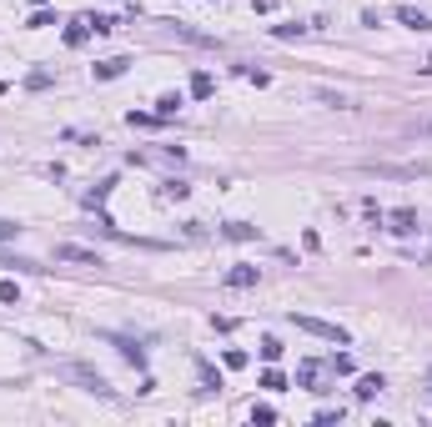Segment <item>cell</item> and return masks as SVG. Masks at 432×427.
<instances>
[{
	"instance_id": "6da1fadb",
	"label": "cell",
	"mask_w": 432,
	"mask_h": 427,
	"mask_svg": "<svg viewBox=\"0 0 432 427\" xmlns=\"http://www.w3.org/2000/svg\"><path fill=\"white\" fill-rule=\"evenodd\" d=\"M292 322H297V332H312V337H322V342H337V347H347V342H352V332H347V327L322 322V317H297V312H292Z\"/></svg>"
},
{
	"instance_id": "7a4b0ae2",
	"label": "cell",
	"mask_w": 432,
	"mask_h": 427,
	"mask_svg": "<svg viewBox=\"0 0 432 427\" xmlns=\"http://www.w3.org/2000/svg\"><path fill=\"white\" fill-rule=\"evenodd\" d=\"M66 372H71V377L81 382L85 392H96V397H111V387H106V377H101V372H91V367H76V362H71Z\"/></svg>"
},
{
	"instance_id": "3957f363",
	"label": "cell",
	"mask_w": 432,
	"mask_h": 427,
	"mask_svg": "<svg viewBox=\"0 0 432 427\" xmlns=\"http://www.w3.org/2000/svg\"><path fill=\"white\" fill-rule=\"evenodd\" d=\"M56 256H60V262H81V267H101V256H96V251H85V246H76V242L56 246Z\"/></svg>"
},
{
	"instance_id": "277c9868",
	"label": "cell",
	"mask_w": 432,
	"mask_h": 427,
	"mask_svg": "<svg viewBox=\"0 0 432 427\" xmlns=\"http://www.w3.org/2000/svg\"><path fill=\"white\" fill-rule=\"evenodd\" d=\"M397 20H402V26H407V31H422V35L432 31V15H422L417 6H397Z\"/></svg>"
},
{
	"instance_id": "5b68a950",
	"label": "cell",
	"mask_w": 432,
	"mask_h": 427,
	"mask_svg": "<svg viewBox=\"0 0 432 427\" xmlns=\"http://www.w3.org/2000/svg\"><path fill=\"white\" fill-rule=\"evenodd\" d=\"M382 221H392L397 237H407V231H417V211H407V206H402V211H387Z\"/></svg>"
},
{
	"instance_id": "8992f818",
	"label": "cell",
	"mask_w": 432,
	"mask_h": 427,
	"mask_svg": "<svg viewBox=\"0 0 432 427\" xmlns=\"http://www.w3.org/2000/svg\"><path fill=\"white\" fill-rule=\"evenodd\" d=\"M256 276H262L256 267H231V271H226V287H236V292H242V287H256Z\"/></svg>"
},
{
	"instance_id": "52a82bcc",
	"label": "cell",
	"mask_w": 432,
	"mask_h": 427,
	"mask_svg": "<svg viewBox=\"0 0 432 427\" xmlns=\"http://www.w3.org/2000/svg\"><path fill=\"white\" fill-rule=\"evenodd\" d=\"M126 66H131V60H126V56H111V60H101V66H96V81H116Z\"/></svg>"
},
{
	"instance_id": "ba28073f",
	"label": "cell",
	"mask_w": 432,
	"mask_h": 427,
	"mask_svg": "<svg viewBox=\"0 0 432 427\" xmlns=\"http://www.w3.org/2000/svg\"><path fill=\"white\" fill-rule=\"evenodd\" d=\"M181 40H191V46H216V35H201V31H191V26H171Z\"/></svg>"
},
{
	"instance_id": "9c48e42d",
	"label": "cell",
	"mask_w": 432,
	"mask_h": 427,
	"mask_svg": "<svg viewBox=\"0 0 432 427\" xmlns=\"http://www.w3.org/2000/svg\"><path fill=\"white\" fill-rule=\"evenodd\" d=\"M226 237H231V242H251L256 226H247V221H226Z\"/></svg>"
},
{
	"instance_id": "30bf717a",
	"label": "cell",
	"mask_w": 432,
	"mask_h": 427,
	"mask_svg": "<svg viewBox=\"0 0 432 427\" xmlns=\"http://www.w3.org/2000/svg\"><path fill=\"white\" fill-rule=\"evenodd\" d=\"M176 111H181V96H161V101H156V121L176 116Z\"/></svg>"
},
{
	"instance_id": "8fae6325",
	"label": "cell",
	"mask_w": 432,
	"mask_h": 427,
	"mask_svg": "<svg viewBox=\"0 0 432 427\" xmlns=\"http://www.w3.org/2000/svg\"><path fill=\"white\" fill-rule=\"evenodd\" d=\"M85 35H91V20H71V31H66V40H71V46H81Z\"/></svg>"
},
{
	"instance_id": "7c38bea8",
	"label": "cell",
	"mask_w": 432,
	"mask_h": 427,
	"mask_svg": "<svg viewBox=\"0 0 432 427\" xmlns=\"http://www.w3.org/2000/svg\"><path fill=\"white\" fill-rule=\"evenodd\" d=\"M377 392H382V377H377V372L357 382V397H377Z\"/></svg>"
},
{
	"instance_id": "4fadbf2b",
	"label": "cell",
	"mask_w": 432,
	"mask_h": 427,
	"mask_svg": "<svg viewBox=\"0 0 432 427\" xmlns=\"http://www.w3.org/2000/svg\"><path fill=\"white\" fill-rule=\"evenodd\" d=\"M191 96H201V101L211 96V76H206V71H197V76H191Z\"/></svg>"
},
{
	"instance_id": "5bb4252c",
	"label": "cell",
	"mask_w": 432,
	"mask_h": 427,
	"mask_svg": "<svg viewBox=\"0 0 432 427\" xmlns=\"http://www.w3.org/2000/svg\"><path fill=\"white\" fill-rule=\"evenodd\" d=\"M407 136H422V141H432V116H427V121H407Z\"/></svg>"
},
{
	"instance_id": "9a60e30c",
	"label": "cell",
	"mask_w": 432,
	"mask_h": 427,
	"mask_svg": "<svg viewBox=\"0 0 432 427\" xmlns=\"http://www.w3.org/2000/svg\"><path fill=\"white\" fill-rule=\"evenodd\" d=\"M262 387H272V392H282V387H287V377H282V372L272 367V372H262Z\"/></svg>"
},
{
	"instance_id": "2e32d148",
	"label": "cell",
	"mask_w": 432,
	"mask_h": 427,
	"mask_svg": "<svg viewBox=\"0 0 432 427\" xmlns=\"http://www.w3.org/2000/svg\"><path fill=\"white\" fill-rule=\"evenodd\" d=\"M262 357H267V362H276V357H282V342L267 337V342H262Z\"/></svg>"
},
{
	"instance_id": "e0dca14e",
	"label": "cell",
	"mask_w": 432,
	"mask_h": 427,
	"mask_svg": "<svg viewBox=\"0 0 432 427\" xmlns=\"http://www.w3.org/2000/svg\"><path fill=\"white\" fill-rule=\"evenodd\" d=\"M312 26H276V35H282V40H292V35H307Z\"/></svg>"
},
{
	"instance_id": "ac0fdd59",
	"label": "cell",
	"mask_w": 432,
	"mask_h": 427,
	"mask_svg": "<svg viewBox=\"0 0 432 427\" xmlns=\"http://www.w3.org/2000/svg\"><path fill=\"white\" fill-rule=\"evenodd\" d=\"M15 296H20V292H15V282H0V302H15Z\"/></svg>"
},
{
	"instance_id": "d6986e66",
	"label": "cell",
	"mask_w": 432,
	"mask_h": 427,
	"mask_svg": "<svg viewBox=\"0 0 432 427\" xmlns=\"http://www.w3.org/2000/svg\"><path fill=\"white\" fill-rule=\"evenodd\" d=\"M15 231H20L15 221H0V242H10V237H15Z\"/></svg>"
},
{
	"instance_id": "ffe728a7",
	"label": "cell",
	"mask_w": 432,
	"mask_h": 427,
	"mask_svg": "<svg viewBox=\"0 0 432 427\" xmlns=\"http://www.w3.org/2000/svg\"><path fill=\"white\" fill-rule=\"evenodd\" d=\"M31 6H46V0H31Z\"/></svg>"
}]
</instances>
